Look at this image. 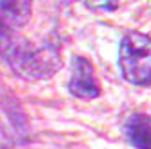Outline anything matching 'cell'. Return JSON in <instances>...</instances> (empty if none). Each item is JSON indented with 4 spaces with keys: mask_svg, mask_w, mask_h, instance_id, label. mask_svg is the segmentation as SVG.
I'll return each mask as SVG.
<instances>
[{
    "mask_svg": "<svg viewBox=\"0 0 151 149\" xmlns=\"http://www.w3.org/2000/svg\"><path fill=\"white\" fill-rule=\"evenodd\" d=\"M4 60L17 77L29 82L44 80L53 77L62 67L60 42L53 37H47L35 44L18 37Z\"/></svg>",
    "mask_w": 151,
    "mask_h": 149,
    "instance_id": "6da1fadb",
    "label": "cell"
},
{
    "mask_svg": "<svg viewBox=\"0 0 151 149\" xmlns=\"http://www.w3.org/2000/svg\"><path fill=\"white\" fill-rule=\"evenodd\" d=\"M118 66L122 77L133 86H151V37L129 31L120 40Z\"/></svg>",
    "mask_w": 151,
    "mask_h": 149,
    "instance_id": "7a4b0ae2",
    "label": "cell"
},
{
    "mask_svg": "<svg viewBox=\"0 0 151 149\" xmlns=\"http://www.w3.org/2000/svg\"><path fill=\"white\" fill-rule=\"evenodd\" d=\"M68 89L75 98L93 100L100 97V82L95 73L93 64L84 57H73L71 62V77L68 82Z\"/></svg>",
    "mask_w": 151,
    "mask_h": 149,
    "instance_id": "3957f363",
    "label": "cell"
},
{
    "mask_svg": "<svg viewBox=\"0 0 151 149\" xmlns=\"http://www.w3.org/2000/svg\"><path fill=\"white\" fill-rule=\"evenodd\" d=\"M126 140L137 149H151V120L142 113H135L124 122Z\"/></svg>",
    "mask_w": 151,
    "mask_h": 149,
    "instance_id": "277c9868",
    "label": "cell"
},
{
    "mask_svg": "<svg viewBox=\"0 0 151 149\" xmlns=\"http://www.w3.org/2000/svg\"><path fill=\"white\" fill-rule=\"evenodd\" d=\"M33 13V0H0V20L11 29L24 27Z\"/></svg>",
    "mask_w": 151,
    "mask_h": 149,
    "instance_id": "5b68a950",
    "label": "cell"
},
{
    "mask_svg": "<svg viewBox=\"0 0 151 149\" xmlns=\"http://www.w3.org/2000/svg\"><path fill=\"white\" fill-rule=\"evenodd\" d=\"M18 40V35L15 33V29L7 27L2 20H0V58H6V55L9 53L15 46V42Z\"/></svg>",
    "mask_w": 151,
    "mask_h": 149,
    "instance_id": "8992f818",
    "label": "cell"
},
{
    "mask_svg": "<svg viewBox=\"0 0 151 149\" xmlns=\"http://www.w3.org/2000/svg\"><path fill=\"white\" fill-rule=\"evenodd\" d=\"M84 4L93 11H115L118 7V0H84Z\"/></svg>",
    "mask_w": 151,
    "mask_h": 149,
    "instance_id": "52a82bcc",
    "label": "cell"
}]
</instances>
